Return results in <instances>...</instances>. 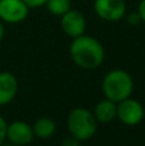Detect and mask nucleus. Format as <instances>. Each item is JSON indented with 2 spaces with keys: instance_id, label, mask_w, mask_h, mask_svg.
Listing matches in <instances>:
<instances>
[{
  "instance_id": "2",
  "label": "nucleus",
  "mask_w": 145,
  "mask_h": 146,
  "mask_svg": "<svg viewBox=\"0 0 145 146\" xmlns=\"http://www.w3.org/2000/svg\"><path fill=\"white\" fill-rule=\"evenodd\" d=\"M102 88L107 99L120 103L131 96L134 91V80L126 71L113 69L105 74Z\"/></svg>"
},
{
  "instance_id": "18",
  "label": "nucleus",
  "mask_w": 145,
  "mask_h": 146,
  "mask_svg": "<svg viewBox=\"0 0 145 146\" xmlns=\"http://www.w3.org/2000/svg\"><path fill=\"white\" fill-rule=\"evenodd\" d=\"M3 37H4V26H3V23L0 22V41L3 40Z\"/></svg>"
},
{
  "instance_id": "14",
  "label": "nucleus",
  "mask_w": 145,
  "mask_h": 146,
  "mask_svg": "<svg viewBox=\"0 0 145 146\" xmlns=\"http://www.w3.org/2000/svg\"><path fill=\"white\" fill-rule=\"evenodd\" d=\"M141 22V18L140 15H139V13H130V14L127 15V23L130 26H138L139 23Z\"/></svg>"
},
{
  "instance_id": "13",
  "label": "nucleus",
  "mask_w": 145,
  "mask_h": 146,
  "mask_svg": "<svg viewBox=\"0 0 145 146\" xmlns=\"http://www.w3.org/2000/svg\"><path fill=\"white\" fill-rule=\"evenodd\" d=\"M7 127H8V123L0 115V146L4 144V141L7 140Z\"/></svg>"
},
{
  "instance_id": "19",
  "label": "nucleus",
  "mask_w": 145,
  "mask_h": 146,
  "mask_svg": "<svg viewBox=\"0 0 145 146\" xmlns=\"http://www.w3.org/2000/svg\"><path fill=\"white\" fill-rule=\"evenodd\" d=\"M1 146H17V145H13V144H9V145H1Z\"/></svg>"
},
{
  "instance_id": "16",
  "label": "nucleus",
  "mask_w": 145,
  "mask_h": 146,
  "mask_svg": "<svg viewBox=\"0 0 145 146\" xmlns=\"http://www.w3.org/2000/svg\"><path fill=\"white\" fill-rule=\"evenodd\" d=\"M62 146H80V140L74 139L73 136L67 137V139L63 141V144H62Z\"/></svg>"
},
{
  "instance_id": "8",
  "label": "nucleus",
  "mask_w": 145,
  "mask_h": 146,
  "mask_svg": "<svg viewBox=\"0 0 145 146\" xmlns=\"http://www.w3.org/2000/svg\"><path fill=\"white\" fill-rule=\"evenodd\" d=\"M35 133L32 127L22 121H14L7 127V139L10 144L17 146H25L32 142Z\"/></svg>"
},
{
  "instance_id": "3",
  "label": "nucleus",
  "mask_w": 145,
  "mask_h": 146,
  "mask_svg": "<svg viewBox=\"0 0 145 146\" xmlns=\"http://www.w3.org/2000/svg\"><path fill=\"white\" fill-rule=\"evenodd\" d=\"M96 119L94 113L85 108H74L69 113L67 126L71 136L80 141H87L96 132Z\"/></svg>"
},
{
  "instance_id": "7",
  "label": "nucleus",
  "mask_w": 145,
  "mask_h": 146,
  "mask_svg": "<svg viewBox=\"0 0 145 146\" xmlns=\"http://www.w3.org/2000/svg\"><path fill=\"white\" fill-rule=\"evenodd\" d=\"M61 26L63 32L71 38L84 35L86 30V18L80 10L69 9L66 14L62 15Z\"/></svg>"
},
{
  "instance_id": "15",
  "label": "nucleus",
  "mask_w": 145,
  "mask_h": 146,
  "mask_svg": "<svg viewBox=\"0 0 145 146\" xmlns=\"http://www.w3.org/2000/svg\"><path fill=\"white\" fill-rule=\"evenodd\" d=\"M23 1L28 5V8H40L45 5L48 0H23Z\"/></svg>"
},
{
  "instance_id": "10",
  "label": "nucleus",
  "mask_w": 145,
  "mask_h": 146,
  "mask_svg": "<svg viewBox=\"0 0 145 146\" xmlns=\"http://www.w3.org/2000/svg\"><path fill=\"white\" fill-rule=\"evenodd\" d=\"M94 117L99 123H109L117 118V103L104 99L99 101L94 109Z\"/></svg>"
},
{
  "instance_id": "1",
  "label": "nucleus",
  "mask_w": 145,
  "mask_h": 146,
  "mask_svg": "<svg viewBox=\"0 0 145 146\" xmlns=\"http://www.w3.org/2000/svg\"><path fill=\"white\" fill-rule=\"evenodd\" d=\"M69 55L74 64L84 69H95L104 62V48L91 36L84 35L74 37L69 46Z\"/></svg>"
},
{
  "instance_id": "11",
  "label": "nucleus",
  "mask_w": 145,
  "mask_h": 146,
  "mask_svg": "<svg viewBox=\"0 0 145 146\" xmlns=\"http://www.w3.org/2000/svg\"><path fill=\"white\" fill-rule=\"evenodd\" d=\"M32 129L35 136H37L39 139L46 140L50 136H53L55 132V123L53 119L48 118V117H41L35 122Z\"/></svg>"
},
{
  "instance_id": "5",
  "label": "nucleus",
  "mask_w": 145,
  "mask_h": 146,
  "mask_svg": "<svg viewBox=\"0 0 145 146\" xmlns=\"http://www.w3.org/2000/svg\"><path fill=\"white\" fill-rule=\"evenodd\" d=\"M94 10L100 19L117 22L126 15V3L125 0H95Z\"/></svg>"
},
{
  "instance_id": "12",
  "label": "nucleus",
  "mask_w": 145,
  "mask_h": 146,
  "mask_svg": "<svg viewBox=\"0 0 145 146\" xmlns=\"http://www.w3.org/2000/svg\"><path fill=\"white\" fill-rule=\"evenodd\" d=\"M46 8L53 15L62 17L71 9V0H48L46 1Z\"/></svg>"
},
{
  "instance_id": "9",
  "label": "nucleus",
  "mask_w": 145,
  "mask_h": 146,
  "mask_svg": "<svg viewBox=\"0 0 145 146\" xmlns=\"http://www.w3.org/2000/svg\"><path fill=\"white\" fill-rule=\"evenodd\" d=\"M18 91L17 78L10 72H0V105H7L15 98Z\"/></svg>"
},
{
  "instance_id": "4",
  "label": "nucleus",
  "mask_w": 145,
  "mask_h": 146,
  "mask_svg": "<svg viewBox=\"0 0 145 146\" xmlns=\"http://www.w3.org/2000/svg\"><path fill=\"white\" fill-rule=\"evenodd\" d=\"M145 110L140 101L127 98L117 103V118L126 126H136L144 119Z\"/></svg>"
},
{
  "instance_id": "17",
  "label": "nucleus",
  "mask_w": 145,
  "mask_h": 146,
  "mask_svg": "<svg viewBox=\"0 0 145 146\" xmlns=\"http://www.w3.org/2000/svg\"><path fill=\"white\" fill-rule=\"evenodd\" d=\"M138 13L141 18V22L145 23V0H141L140 4H139V8H138Z\"/></svg>"
},
{
  "instance_id": "6",
  "label": "nucleus",
  "mask_w": 145,
  "mask_h": 146,
  "mask_svg": "<svg viewBox=\"0 0 145 146\" xmlns=\"http://www.w3.org/2000/svg\"><path fill=\"white\" fill-rule=\"evenodd\" d=\"M28 5L23 0H0V19L7 23H19L28 15Z\"/></svg>"
}]
</instances>
